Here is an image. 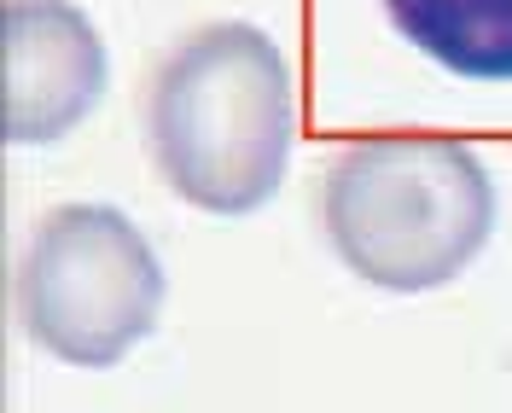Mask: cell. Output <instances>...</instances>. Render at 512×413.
Listing matches in <instances>:
<instances>
[{
  "mask_svg": "<svg viewBox=\"0 0 512 413\" xmlns=\"http://www.w3.org/2000/svg\"><path fill=\"white\" fill-rule=\"evenodd\" d=\"M152 163L204 216H251L280 181L297 140V94L280 41L222 18L192 30L146 94Z\"/></svg>",
  "mask_w": 512,
  "mask_h": 413,
  "instance_id": "1",
  "label": "cell"
},
{
  "mask_svg": "<svg viewBox=\"0 0 512 413\" xmlns=\"http://www.w3.org/2000/svg\"><path fill=\"white\" fill-rule=\"evenodd\" d=\"M320 222L350 274L414 297L478 262L495 233V181L454 134H367L326 169Z\"/></svg>",
  "mask_w": 512,
  "mask_h": 413,
  "instance_id": "2",
  "label": "cell"
},
{
  "mask_svg": "<svg viewBox=\"0 0 512 413\" xmlns=\"http://www.w3.org/2000/svg\"><path fill=\"white\" fill-rule=\"evenodd\" d=\"M402 41L466 82H512V0H379Z\"/></svg>",
  "mask_w": 512,
  "mask_h": 413,
  "instance_id": "5",
  "label": "cell"
},
{
  "mask_svg": "<svg viewBox=\"0 0 512 413\" xmlns=\"http://www.w3.org/2000/svg\"><path fill=\"white\" fill-rule=\"evenodd\" d=\"M163 315V262L117 204H59L18 262V320L70 367H117Z\"/></svg>",
  "mask_w": 512,
  "mask_h": 413,
  "instance_id": "3",
  "label": "cell"
},
{
  "mask_svg": "<svg viewBox=\"0 0 512 413\" xmlns=\"http://www.w3.org/2000/svg\"><path fill=\"white\" fill-rule=\"evenodd\" d=\"M6 146H53L105 94L99 24L70 0H6Z\"/></svg>",
  "mask_w": 512,
  "mask_h": 413,
  "instance_id": "4",
  "label": "cell"
}]
</instances>
